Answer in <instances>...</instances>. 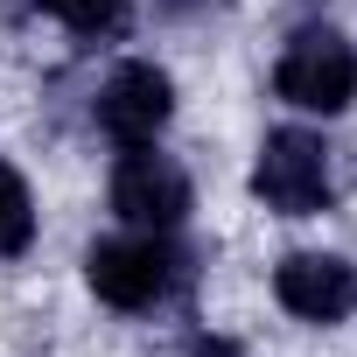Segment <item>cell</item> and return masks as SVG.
I'll list each match as a JSON object with an SVG mask.
<instances>
[{"instance_id":"9c48e42d","label":"cell","mask_w":357,"mask_h":357,"mask_svg":"<svg viewBox=\"0 0 357 357\" xmlns=\"http://www.w3.org/2000/svg\"><path fill=\"white\" fill-rule=\"evenodd\" d=\"M183 350H190V357H238V343H225V336H204V329H197Z\"/></svg>"},{"instance_id":"5b68a950","label":"cell","mask_w":357,"mask_h":357,"mask_svg":"<svg viewBox=\"0 0 357 357\" xmlns=\"http://www.w3.org/2000/svg\"><path fill=\"white\" fill-rule=\"evenodd\" d=\"M175 112V84L161 63H119L98 91V126L119 140V147H147Z\"/></svg>"},{"instance_id":"8992f818","label":"cell","mask_w":357,"mask_h":357,"mask_svg":"<svg viewBox=\"0 0 357 357\" xmlns=\"http://www.w3.org/2000/svg\"><path fill=\"white\" fill-rule=\"evenodd\" d=\"M273 301L301 322H343L357 308V266L336 252H287L273 266Z\"/></svg>"},{"instance_id":"6da1fadb","label":"cell","mask_w":357,"mask_h":357,"mask_svg":"<svg viewBox=\"0 0 357 357\" xmlns=\"http://www.w3.org/2000/svg\"><path fill=\"white\" fill-rule=\"evenodd\" d=\"M252 197L280 218H315L336 197V175H329V140L308 126H280L266 133L259 161H252Z\"/></svg>"},{"instance_id":"52a82bcc","label":"cell","mask_w":357,"mask_h":357,"mask_svg":"<svg viewBox=\"0 0 357 357\" xmlns=\"http://www.w3.org/2000/svg\"><path fill=\"white\" fill-rule=\"evenodd\" d=\"M29 245H36V197H29L22 175L0 161V259H15Z\"/></svg>"},{"instance_id":"3957f363","label":"cell","mask_w":357,"mask_h":357,"mask_svg":"<svg viewBox=\"0 0 357 357\" xmlns=\"http://www.w3.org/2000/svg\"><path fill=\"white\" fill-rule=\"evenodd\" d=\"M175 266H183V259L168 252V231L98 238V245L84 252V280H91V294H98L105 308H126V315L154 308V301L175 287Z\"/></svg>"},{"instance_id":"7a4b0ae2","label":"cell","mask_w":357,"mask_h":357,"mask_svg":"<svg viewBox=\"0 0 357 357\" xmlns=\"http://www.w3.org/2000/svg\"><path fill=\"white\" fill-rule=\"evenodd\" d=\"M273 91L294 105V112H343L357 98V50L336 36V29H294L280 63H273Z\"/></svg>"},{"instance_id":"277c9868","label":"cell","mask_w":357,"mask_h":357,"mask_svg":"<svg viewBox=\"0 0 357 357\" xmlns=\"http://www.w3.org/2000/svg\"><path fill=\"white\" fill-rule=\"evenodd\" d=\"M112 211L133 231H175L190 218V175L175 168L168 154H154V140L126 147L119 168H112Z\"/></svg>"},{"instance_id":"ba28073f","label":"cell","mask_w":357,"mask_h":357,"mask_svg":"<svg viewBox=\"0 0 357 357\" xmlns=\"http://www.w3.org/2000/svg\"><path fill=\"white\" fill-rule=\"evenodd\" d=\"M36 8H43V15H56L70 36L98 43V36H119V29H126L133 0H36Z\"/></svg>"}]
</instances>
